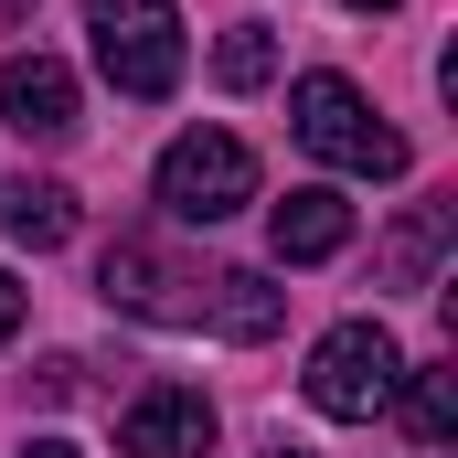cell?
Here are the masks:
<instances>
[{
  "label": "cell",
  "instance_id": "8992f818",
  "mask_svg": "<svg viewBox=\"0 0 458 458\" xmlns=\"http://www.w3.org/2000/svg\"><path fill=\"white\" fill-rule=\"evenodd\" d=\"M117 458H214V405L192 384H149L117 416Z\"/></svg>",
  "mask_w": 458,
  "mask_h": 458
},
{
  "label": "cell",
  "instance_id": "7a4b0ae2",
  "mask_svg": "<svg viewBox=\"0 0 458 458\" xmlns=\"http://www.w3.org/2000/svg\"><path fill=\"white\" fill-rule=\"evenodd\" d=\"M86 43H97V75L139 107L182 86V11L171 0H86Z\"/></svg>",
  "mask_w": 458,
  "mask_h": 458
},
{
  "label": "cell",
  "instance_id": "9a60e30c",
  "mask_svg": "<svg viewBox=\"0 0 458 458\" xmlns=\"http://www.w3.org/2000/svg\"><path fill=\"white\" fill-rule=\"evenodd\" d=\"M21 458H86V448H64V437H32V448H21Z\"/></svg>",
  "mask_w": 458,
  "mask_h": 458
},
{
  "label": "cell",
  "instance_id": "7c38bea8",
  "mask_svg": "<svg viewBox=\"0 0 458 458\" xmlns=\"http://www.w3.org/2000/svg\"><path fill=\"white\" fill-rule=\"evenodd\" d=\"M394 405H405V427H416L427 448H448V437H458V373H448V362H405Z\"/></svg>",
  "mask_w": 458,
  "mask_h": 458
},
{
  "label": "cell",
  "instance_id": "30bf717a",
  "mask_svg": "<svg viewBox=\"0 0 458 458\" xmlns=\"http://www.w3.org/2000/svg\"><path fill=\"white\" fill-rule=\"evenodd\" d=\"M437 256H448V203H416L405 225L384 234L373 277H384V288H427V277H437Z\"/></svg>",
  "mask_w": 458,
  "mask_h": 458
},
{
  "label": "cell",
  "instance_id": "2e32d148",
  "mask_svg": "<svg viewBox=\"0 0 458 458\" xmlns=\"http://www.w3.org/2000/svg\"><path fill=\"white\" fill-rule=\"evenodd\" d=\"M352 11H394V0H352Z\"/></svg>",
  "mask_w": 458,
  "mask_h": 458
},
{
  "label": "cell",
  "instance_id": "9c48e42d",
  "mask_svg": "<svg viewBox=\"0 0 458 458\" xmlns=\"http://www.w3.org/2000/svg\"><path fill=\"white\" fill-rule=\"evenodd\" d=\"M203 320H214L225 342H267V331L288 320V288H267L256 267H225V277H214V299H203Z\"/></svg>",
  "mask_w": 458,
  "mask_h": 458
},
{
  "label": "cell",
  "instance_id": "6da1fadb",
  "mask_svg": "<svg viewBox=\"0 0 458 458\" xmlns=\"http://www.w3.org/2000/svg\"><path fill=\"white\" fill-rule=\"evenodd\" d=\"M288 128H299L310 160H331L352 182H405V139L362 107L352 75H299V86H288Z\"/></svg>",
  "mask_w": 458,
  "mask_h": 458
},
{
  "label": "cell",
  "instance_id": "5bb4252c",
  "mask_svg": "<svg viewBox=\"0 0 458 458\" xmlns=\"http://www.w3.org/2000/svg\"><path fill=\"white\" fill-rule=\"evenodd\" d=\"M11 331H21V288L0 277V342H11Z\"/></svg>",
  "mask_w": 458,
  "mask_h": 458
},
{
  "label": "cell",
  "instance_id": "3957f363",
  "mask_svg": "<svg viewBox=\"0 0 458 458\" xmlns=\"http://www.w3.org/2000/svg\"><path fill=\"white\" fill-rule=\"evenodd\" d=\"M394 384H405V352H394L384 320H342V331H320L310 373H299V394H310L320 416H342V427H373V416L394 405Z\"/></svg>",
  "mask_w": 458,
  "mask_h": 458
},
{
  "label": "cell",
  "instance_id": "5b68a950",
  "mask_svg": "<svg viewBox=\"0 0 458 458\" xmlns=\"http://www.w3.org/2000/svg\"><path fill=\"white\" fill-rule=\"evenodd\" d=\"M97 288H107V310H128V320H171V331H192L203 299H214V277L182 267V256H160L149 234H117L107 267H97Z\"/></svg>",
  "mask_w": 458,
  "mask_h": 458
},
{
  "label": "cell",
  "instance_id": "277c9868",
  "mask_svg": "<svg viewBox=\"0 0 458 458\" xmlns=\"http://www.w3.org/2000/svg\"><path fill=\"white\" fill-rule=\"evenodd\" d=\"M245 203H256V149L234 128H192L160 149V214L171 225H225Z\"/></svg>",
  "mask_w": 458,
  "mask_h": 458
},
{
  "label": "cell",
  "instance_id": "4fadbf2b",
  "mask_svg": "<svg viewBox=\"0 0 458 458\" xmlns=\"http://www.w3.org/2000/svg\"><path fill=\"white\" fill-rule=\"evenodd\" d=\"M214 75H225V86H267V75H277V43H267V21H234L225 43H214Z\"/></svg>",
  "mask_w": 458,
  "mask_h": 458
},
{
  "label": "cell",
  "instance_id": "e0dca14e",
  "mask_svg": "<svg viewBox=\"0 0 458 458\" xmlns=\"http://www.w3.org/2000/svg\"><path fill=\"white\" fill-rule=\"evenodd\" d=\"M277 458H299V448H277Z\"/></svg>",
  "mask_w": 458,
  "mask_h": 458
},
{
  "label": "cell",
  "instance_id": "8fae6325",
  "mask_svg": "<svg viewBox=\"0 0 458 458\" xmlns=\"http://www.w3.org/2000/svg\"><path fill=\"white\" fill-rule=\"evenodd\" d=\"M0 225H11V245L54 256V245L75 234V192H64V182H11V192H0Z\"/></svg>",
  "mask_w": 458,
  "mask_h": 458
},
{
  "label": "cell",
  "instance_id": "ba28073f",
  "mask_svg": "<svg viewBox=\"0 0 458 458\" xmlns=\"http://www.w3.org/2000/svg\"><path fill=\"white\" fill-rule=\"evenodd\" d=\"M267 245H277V267H320V256L352 245V203L320 192V182H299L288 203H267Z\"/></svg>",
  "mask_w": 458,
  "mask_h": 458
},
{
  "label": "cell",
  "instance_id": "52a82bcc",
  "mask_svg": "<svg viewBox=\"0 0 458 458\" xmlns=\"http://www.w3.org/2000/svg\"><path fill=\"white\" fill-rule=\"evenodd\" d=\"M0 117H11L21 139H75V64L11 54V64H0Z\"/></svg>",
  "mask_w": 458,
  "mask_h": 458
}]
</instances>
